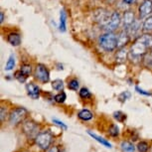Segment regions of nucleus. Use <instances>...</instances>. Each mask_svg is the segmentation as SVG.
Segmentation results:
<instances>
[{
    "mask_svg": "<svg viewBox=\"0 0 152 152\" xmlns=\"http://www.w3.org/2000/svg\"><path fill=\"white\" fill-rule=\"evenodd\" d=\"M66 99H67V96H66V94L63 91V93H60L58 94H56L55 96H54V99H55L56 102H58V104H63V102H65Z\"/></svg>",
    "mask_w": 152,
    "mask_h": 152,
    "instance_id": "26",
    "label": "nucleus"
},
{
    "mask_svg": "<svg viewBox=\"0 0 152 152\" xmlns=\"http://www.w3.org/2000/svg\"><path fill=\"white\" fill-rule=\"evenodd\" d=\"M4 21V13L3 12H1L0 13V22H3Z\"/></svg>",
    "mask_w": 152,
    "mask_h": 152,
    "instance_id": "36",
    "label": "nucleus"
},
{
    "mask_svg": "<svg viewBox=\"0 0 152 152\" xmlns=\"http://www.w3.org/2000/svg\"><path fill=\"white\" fill-rule=\"evenodd\" d=\"M48 152H60V150H59V148L57 147V146H54V147L51 148Z\"/></svg>",
    "mask_w": 152,
    "mask_h": 152,
    "instance_id": "34",
    "label": "nucleus"
},
{
    "mask_svg": "<svg viewBox=\"0 0 152 152\" xmlns=\"http://www.w3.org/2000/svg\"><path fill=\"white\" fill-rule=\"evenodd\" d=\"M36 144L39 146L41 149H46L49 148V146L51 145V143L53 141V134L50 132V131H43V132H40L37 137L35 138Z\"/></svg>",
    "mask_w": 152,
    "mask_h": 152,
    "instance_id": "2",
    "label": "nucleus"
},
{
    "mask_svg": "<svg viewBox=\"0 0 152 152\" xmlns=\"http://www.w3.org/2000/svg\"><path fill=\"white\" fill-rule=\"evenodd\" d=\"M107 3H110V4H113V3H114V2L116 1V0H107Z\"/></svg>",
    "mask_w": 152,
    "mask_h": 152,
    "instance_id": "37",
    "label": "nucleus"
},
{
    "mask_svg": "<svg viewBox=\"0 0 152 152\" xmlns=\"http://www.w3.org/2000/svg\"><path fill=\"white\" fill-rule=\"evenodd\" d=\"M127 57H128V52L125 49V47L120 48L115 54V62L117 64H123L127 60Z\"/></svg>",
    "mask_w": 152,
    "mask_h": 152,
    "instance_id": "12",
    "label": "nucleus"
},
{
    "mask_svg": "<svg viewBox=\"0 0 152 152\" xmlns=\"http://www.w3.org/2000/svg\"><path fill=\"white\" fill-rule=\"evenodd\" d=\"M88 135H91V137H93L94 139H96L97 142H99V143H102V145L104 146H105V147H107V148H111V144L108 141H107L105 139H104L102 137H100V136H99V135H96V134H94V133H93L91 131H88Z\"/></svg>",
    "mask_w": 152,
    "mask_h": 152,
    "instance_id": "18",
    "label": "nucleus"
},
{
    "mask_svg": "<svg viewBox=\"0 0 152 152\" xmlns=\"http://www.w3.org/2000/svg\"><path fill=\"white\" fill-rule=\"evenodd\" d=\"M52 88L55 91H62L63 88H64V83H63L62 80H55L52 83Z\"/></svg>",
    "mask_w": 152,
    "mask_h": 152,
    "instance_id": "24",
    "label": "nucleus"
},
{
    "mask_svg": "<svg viewBox=\"0 0 152 152\" xmlns=\"http://www.w3.org/2000/svg\"><path fill=\"white\" fill-rule=\"evenodd\" d=\"M113 117L115 118L118 122H124L126 119V114L123 113L122 111H115L113 113Z\"/></svg>",
    "mask_w": 152,
    "mask_h": 152,
    "instance_id": "22",
    "label": "nucleus"
},
{
    "mask_svg": "<svg viewBox=\"0 0 152 152\" xmlns=\"http://www.w3.org/2000/svg\"><path fill=\"white\" fill-rule=\"evenodd\" d=\"M129 97H130V93L126 91H123V93H121V94H119V96H118V99L121 102H124L125 100L128 99Z\"/></svg>",
    "mask_w": 152,
    "mask_h": 152,
    "instance_id": "30",
    "label": "nucleus"
},
{
    "mask_svg": "<svg viewBox=\"0 0 152 152\" xmlns=\"http://www.w3.org/2000/svg\"><path fill=\"white\" fill-rule=\"evenodd\" d=\"M122 22H123V26H124L125 29H128V28L135 22V16H134V13L132 11H130V10L125 11L124 14H123Z\"/></svg>",
    "mask_w": 152,
    "mask_h": 152,
    "instance_id": "9",
    "label": "nucleus"
},
{
    "mask_svg": "<svg viewBox=\"0 0 152 152\" xmlns=\"http://www.w3.org/2000/svg\"><path fill=\"white\" fill-rule=\"evenodd\" d=\"M138 41L142 42L147 48H152V36L149 34H144V35L138 37Z\"/></svg>",
    "mask_w": 152,
    "mask_h": 152,
    "instance_id": "15",
    "label": "nucleus"
},
{
    "mask_svg": "<svg viewBox=\"0 0 152 152\" xmlns=\"http://www.w3.org/2000/svg\"><path fill=\"white\" fill-rule=\"evenodd\" d=\"M147 49L148 48L142 42L136 40V42L130 48V56L134 57V58H140L141 56L145 55Z\"/></svg>",
    "mask_w": 152,
    "mask_h": 152,
    "instance_id": "7",
    "label": "nucleus"
},
{
    "mask_svg": "<svg viewBox=\"0 0 152 152\" xmlns=\"http://www.w3.org/2000/svg\"><path fill=\"white\" fill-rule=\"evenodd\" d=\"M20 71L22 72L23 74H24V76L25 77H29L31 73H32V67H31L30 65H27V64H25V65H22L21 66V69H20Z\"/></svg>",
    "mask_w": 152,
    "mask_h": 152,
    "instance_id": "21",
    "label": "nucleus"
},
{
    "mask_svg": "<svg viewBox=\"0 0 152 152\" xmlns=\"http://www.w3.org/2000/svg\"><path fill=\"white\" fill-rule=\"evenodd\" d=\"M14 78H15L16 80H18V81L20 82V83H24L25 81H26V79H27V77H25L24 76V74L22 73L21 71H17L16 73H15V75H14Z\"/></svg>",
    "mask_w": 152,
    "mask_h": 152,
    "instance_id": "29",
    "label": "nucleus"
},
{
    "mask_svg": "<svg viewBox=\"0 0 152 152\" xmlns=\"http://www.w3.org/2000/svg\"><path fill=\"white\" fill-rule=\"evenodd\" d=\"M26 90L28 91V94L34 99H37L40 96V88L37 85L30 83L26 85Z\"/></svg>",
    "mask_w": 152,
    "mask_h": 152,
    "instance_id": "11",
    "label": "nucleus"
},
{
    "mask_svg": "<svg viewBox=\"0 0 152 152\" xmlns=\"http://www.w3.org/2000/svg\"><path fill=\"white\" fill-rule=\"evenodd\" d=\"M137 149H138L139 152H147L149 149V145L147 142L141 141L138 143V145H137Z\"/></svg>",
    "mask_w": 152,
    "mask_h": 152,
    "instance_id": "28",
    "label": "nucleus"
},
{
    "mask_svg": "<svg viewBox=\"0 0 152 152\" xmlns=\"http://www.w3.org/2000/svg\"><path fill=\"white\" fill-rule=\"evenodd\" d=\"M79 86H80V83H79L78 80H77V79H73V80H71V81L69 82L68 88H70V90H73V91H78Z\"/></svg>",
    "mask_w": 152,
    "mask_h": 152,
    "instance_id": "25",
    "label": "nucleus"
},
{
    "mask_svg": "<svg viewBox=\"0 0 152 152\" xmlns=\"http://www.w3.org/2000/svg\"><path fill=\"white\" fill-rule=\"evenodd\" d=\"M78 117L80 119L84 120V121H88V120H91L94 117L91 111H90L88 110H82L79 111L78 113Z\"/></svg>",
    "mask_w": 152,
    "mask_h": 152,
    "instance_id": "14",
    "label": "nucleus"
},
{
    "mask_svg": "<svg viewBox=\"0 0 152 152\" xmlns=\"http://www.w3.org/2000/svg\"><path fill=\"white\" fill-rule=\"evenodd\" d=\"M27 114V110L24 107H17L15 110H13L11 111L9 119H10V123L11 124H18V123L21 121V120L26 116Z\"/></svg>",
    "mask_w": 152,
    "mask_h": 152,
    "instance_id": "6",
    "label": "nucleus"
},
{
    "mask_svg": "<svg viewBox=\"0 0 152 152\" xmlns=\"http://www.w3.org/2000/svg\"><path fill=\"white\" fill-rule=\"evenodd\" d=\"M5 116H6V110L4 107H1L0 108V119H1V121H3Z\"/></svg>",
    "mask_w": 152,
    "mask_h": 152,
    "instance_id": "33",
    "label": "nucleus"
},
{
    "mask_svg": "<svg viewBox=\"0 0 152 152\" xmlns=\"http://www.w3.org/2000/svg\"><path fill=\"white\" fill-rule=\"evenodd\" d=\"M108 133H110V135L113 136V137L118 136V134H119V128H118V126L115 125V124H113V125L110 126V130H108Z\"/></svg>",
    "mask_w": 152,
    "mask_h": 152,
    "instance_id": "27",
    "label": "nucleus"
},
{
    "mask_svg": "<svg viewBox=\"0 0 152 152\" xmlns=\"http://www.w3.org/2000/svg\"><path fill=\"white\" fill-rule=\"evenodd\" d=\"M7 41L10 45L14 46V47H17V46H19L21 44V36H20V34L18 33L12 32V33L8 34Z\"/></svg>",
    "mask_w": 152,
    "mask_h": 152,
    "instance_id": "13",
    "label": "nucleus"
},
{
    "mask_svg": "<svg viewBox=\"0 0 152 152\" xmlns=\"http://www.w3.org/2000/svg\"><path fill=\"white\" fill-rule=\"evenodd\" d=\"M23 131L26 134V136L28 138H36L38 135V131H39V126L36 124L34 121L28 120L23 124Z\"/></svg>",
    "mask_w": 152,
    "mask_h": 152,
    "instance_id": "4",
    "label": "nucleus"
},
{
    "mask_svg": "<svg viewBox=\"0 0 152 152\" xmlns=\"http://www.w3.org/2000/svg\"><path fill=\"white\" fill-rule=\"evenodd\" d=\"M14 67H15V57H14V55H10V57L8 58V61L6 62V65H5V70L11 71Z\"/></svg>",
    "mask_w": 152,
    "mask_h": 152,
    "instance_id": "20",
    "label": "nucleus"
},
{
    "mask_svg": "<svg viewBox=\"0 0 152 152\" xmlns=\"http://www.w3.org/2000/svg\"><path fill=\"white\" fill-rule=\"evenodd\" d=\"M134 1H135V0H123V2L126 4H132Z\"/></svg>",
    "mask_w": 152,
    "mask_h": 152,
    "instance_id": "35",
    "label": "nucleus"
},
{
    "mask_svg": "<svg viewBox=\"0 0 152 152\" xmlns=\"http://www.w3.org/2000/svg\"><path fill=\"white\" fill-rule=\"evenodd\" d=\"M135 91H136L138 94H143V96H152V94L148 93V91H144V90H142V88H140L139 87H137V86L135 87Z\"/></svg>",
    "mask_w": 152,
    "mask_h": 152,
    "instance_id": "32",
    "label": "nucleus"
},
{
    "mask_svg": "<svg viewBox=\"0 0 152 152\" xmlns=\"http://www.w3.org/2000/svg\"><path fill=\"white\" fill-rule=\"evenodd\" d=\"M139 17L141 19L147 18L152 13V1L151 0H143L138 7Z\"/></svg>",
    "mask_w": 152,
    "mask_h": 152,
    "instance_id": "8",
    "label": "nucleus"
},
{
    "mask_svg": "<svg viewBox=\"0 0 152 152\" xmlns=\"http://www.w3.org/2000/svg\"><path fill=\"white\" fill-rule=\"evenodd\" d=\"M66 19H67L66 12L64 9H62L61 13H60V23H59V30L61 32H66Z\"/></svg>",
    "mask_w": 152,
    "mask_h": 152,
    "instance_id": "16",
    "label": "nucleus"
},
{
    "mask_svg": "<svg viewBox=\"0 0 152 152\" xmlns=\"http://www.w3.org/2000/svg\"><path fill=\"white\" fill-rule=\"evenodd\" d=\"M53 122L55 123V124L58 125V126H60V127H62L63 129H67V128H68V126L66 125L64 122H63V121H60V120L56 119V118H53Z\"/></svg>",
    "mask_w": 152,
    "mask_h": 152,
    "instance_id": "31",
    "label": "nucleus"
},
{
    "mask_svg": "<svg viewBox=\"0 0 152 152\" xmlns=\"http://www.w3.org/2000/svg\"><path fill=\"white\" fill-rule=\"evenodd\" d=\"M129 34L126 30L121 31L118 35H117V49L124 48L126 44L129 42Z\"/></svg>",
    "mask_w": 152,
    "mask_h": 152,
    "instance_id": "10",
    "label": "nucleus"
},
{
    "mask_svg": "<svg viewBox=\"0 0 152 152\" xmlns=\"http://www.w3.org/2000/svg\"><path fill=\"white\" fill-rule=\"evenodd\" d=\"M99 46L107 52H113L117 48V36L113 32H107L99 36Z\"/></svg>",
    "mask_w": 152,
    "mask_h": 152,
    "instance_id": "1",
    "label": "nucleus"
},
{
    "mask_svg": "<svg viewBox=\"0 0 152 152\" xmlns=\"http://www.w3.org/2000/svg\"><path fill=\"white\" fill-rule=\"evenodd\" d=\"M142 30L145 33L152 32V16H148L147 18L144 20L142 25Z\"/></svg>",
    "mask_w": 152,
    "mask_h": 152,
    "instance_id": "17",
    "label": "nucleus"
},
{
    "mask_svg": "<svg viewBox=\"0 0 152 152\" xmlns=\"http://www.w3.org/2000/svg\"><path fill=\"white\" fill-rule=\"evenodd\" d=\"M79 94H80V96H81L82 99H90V97L91 96V91H88L87 88H82L81 90H80V91H79Z\"/></svg>",
    "mask_w": 152,
    "mask_h": 152,
    "instance_id": "23",
    "label": "nucleus"
},
{
    "mask_svg": "<svg viewBox=\"0 0 152 152\" xmlns=\"http://www.w3.org/2000/svg\"><path fill=\"white\" fill-rule=\"evenodd\" d=\"M121 149L125 152H134V150H135L132 143L128 141H123L121 143Z\"/></svg>",
    "mask_w": 152,
    "mask_h": 152,
    "instance_id": "19",
    "label": "nucleus"
},
{
    "mask_svg": "<svg viewBox=\"0 0 152 152\" xmlns=\"http://www.w3.org/2000/svg\"><path fill=\"white\" fill-rule=\"evenodd\" d=\"M35 78L41 83H44V84L49 82V80H50V73H49V70L45 65H37L35 70Z\"/></svg>",
    "mask_w": 152,
    "mask_h": 152,
    "instance_id": "5",
    "label": "nucleus"
},
{
    "mask_svg": "<svg viewBox=\"0 0 152 152\" xmlns=\"http://www.w3.org/2000/svg\"><path fill=\"white\" fill-rule=\"evenodd\" d=\"M120 22H121V17H120L119 13L117 11H114L110 14V20L108 22L105 24L104 29L107 31V32H113L114 30L117 29V27L119 26Z\"/></svg>",
    "mask_w": 152,
    "mask_h": 152,
    "instance_id": "3",
    "label": "nucleus"
}]
</instances>
